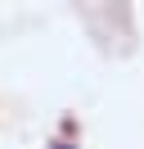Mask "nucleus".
I'll use <instances>...</instances> for the list:
<instances>
[{"instance_id": "obj_1", "label": "nucleus", "mask_w": 144, "mask_h": 149, "mask_svg": "<svg viewBox=\"0 0 144 149\" xmlns=\"http://www.w3.org/2000/svg\"><path fill=\"white\" fill-rule=\"evenodd\" d=\"M54 149H72V145H54Z\"/></svg>"}]
</instances>
